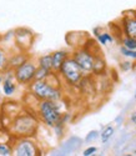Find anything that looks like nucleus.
<instances>
[{"label":"nucleus","instance_id":"nucleus-1","mask_svg":"<svg viewBox=\"0 0 136 156\" xmlns=\"http://www.w3.org/2000/svg\"><path fill=\"white\" fill-rule=\"evenodd\" d=\"M38 116L48 127H54L63 118V110L59 101L52 100H38L36 108Z\"/></svg>","mask_w":136,"mask_h":156},{"label":"nucleus","instance_id":"nucleus-2","mask_svg":"<svg viewBox=\"0 0 136 156\" xmlns=\"http://www.w3.org/2000/svg\"><path fill=\"white\" fill-rule=\"evenodd\" d=\"M39 127V121L31 114H19L11 121L10 133L16 137H33Z\"/></svg>","mask_w":136,"mask_h":156},{"label":"nucleus","instance_id":"nucleus-3","mask_svg":"<svg viewBox=\"0 0 136 156\" xmlns=\"http://www.w3.org/2000/svg\"><path fill=\"white\" fill-rule=\"evenodd\" d=\"M29 89H30V94L36 100L60 101L63 98L61 89L48 80H34L29 85Z\"/></svg>","mask_w":136,"mask_h":156},{"label":"nucleus","instance_id":"nucleus-4","mask_svg":"<svg viewBox=\"0 0 136 156\" xmlns=\"http://www.w3.org/2000/svg\"><path fill=\"white\" fill-rule=\"evenodd\" d=\"M58 74L63 77V80L70 86H79L80 81L83 80V77L85 76L84 71L81 70V68L77 65V62L74 60V58L71 55L64 61V64L59 69Z\"/></svg>","mask_w":136,"mask_h":156},{"label":"nucleus","instance_id":"nucleus-5","mask_svg":"<svg viewBox=\"0 0 136 156\" xmlns=\"http://www.w3.org/2000/svg\"><path fill=\"white\" fill-rule=\"evenodd\" d=\"M36 70H38V65L31 60H26L25 62L19 65L18 68L13 69V73H14V77L18 84L30 85L35 80Z\"/></svg>","mask_w":136,"mask_h":156},{"label":"nucleus","instance_id":"nucleus-6","mask_svg":"<svg viewBox=\"0 0 136 156\" xmlns=\"http://www.w3.org/2000/svg\"><path fill=\"white\" fill-rule=\"evenodd\" d=\"M71 56L74 60L77 62V65L81 68V70L84 71L85 75L92 74V68H94V59L95 55L91 53L90 50H88L84 46H80L73 51Z\"/></svg>","mask_w":136,"mask_h":156},{"label":"nucleus","instance_id":"nucleus-7","mask_svg":"<svg viewBox=\"0 0 136 156\" xmlns=\"http://www.w3.org/2000/svg\"><path fill=\"white\" fill-rule=\"evenodd\" d=\"M13 155L16 156H35L41 155L36 142L30 137H18L13 147Z\"/></svg>","mask_w":136,"mask_h":156},{"label":"nucleus","instance_id":"nucleus-8","mask_svg":"<svg viewBox=\"0 0 136 156\" xmlns=\"http://www.w3.org/2000/svg\"><path fill=\"white\" fill-rule=\"evenodd\" d=\"M14 39H15V43L16 46L21 50V51H26L29 50L34 43V36L35 34L30 30V29H26V28H18L14 30Z\"/></svg>","mask_w":136,"mask_h":156},{"label":"nucleus","instance_id":"nucleus-9","mask_svg":"<svg viewBox=\"0 0 136 156\" xmlns=\"http://www.w3.org/2000/svg\"><path fill=\"white\" fill-rule=\"evenodd\" d=\"M120 24L125 36L136 39V11L135 10H129L122 12V15L120 18Z\"/></svg>","mask_w":136,"mask_h":156},{"label":"nucleus","instance_id":"nucleus-10","mask_svg":"<svg viewBox=\"0 0 136 156\" xmlns=\"http://www.w3.org/2000/svg\"><path fill=\"white\" fill-rule=\"evenodd\" d=\"M16 80L14 77V73H8L5 76H4V81H3V93L5 96L8 98H11L13 95L15 94L16 91Z\"/></svg>","mask_w":136,"mask_h":156},{"label":"nucleus","instance_id":"nucleus-11","mask_svg":"<svg viewBox=\"0 0 136 156\" xmlns=\"http://www.w3.org/2000/svg\"><path fill=\"white\" fill-rule=\"evenodd\" d=\"M51 56H52V70L58 73L59 69L61 68V65L64 64V61L70 56V54L66 50H58L51 53Z\"/></svg>","mask_w":136,"mask_h":156},{"label":"nucleus","instance_id":"nucleus-12","mask_svg":"<svg viewBox=\"0 0 136 156\" xmlns=\"http://www.w3.org/2000/svg\"><path fill=\"white\" fill-rule=\"evenodd\" d=\"M95 55V59H94V68H92V74L94 75H104L105 71H106V61L102 56V53L99 51V53L94 54Z\"/></svg>","mask_w":136,"mask_h":156},{"label":"nucleus","instance_id":"nucleus-13","mask_svg":"<svg viewBox=\"0 0 136 156\" xmlns=\"http://www.w3.org/2000/svg\"><path fill=\"white\" fill-rule=\"evenodd\" d=\"M26 60H29V58L26 56L24 53H21V50H20V53L14 54L8 60V68L9 69H15V68L19 66V65H21L23 62H25Z\"/></svg>","mask_w":136,"mask_h":156},{"label":"nucleus","instance_id":"nucleus-14","mask_svg":"<svg viewBox=\"0 0 136 156\" xmlns=\"http://www.w3.org/2000/svg\"><path fill=\"white\" fill-rule=\"evenodd\" d=\"M95 37H96L99 45H101V46H107L109 44H111V43H114L116 40L115 36L110 31H104V30L98 36H95Z\"/></svg>","mask_w":136,"mask_h":156},{"label":"nucleus","instance_id":"nucleus-15","mask_svg":"<svg viewBox=\"0 0 136 156\" xmlns=\"http://www.w3.org/2000/svg\"><path fill=\"white\" fill-rule=\"evenodd\" d=\"M115 134V127L113 125H107L102 129V131L100 133V139H101V142L102 144H107L110 139L114 136Z\"/></svg>","mask_w":136,"mask_h":156},{"label":"nucleus","instance_id":"nucleus-16","mask_svg":"<svg viewBox=\"0 0 136 156\" xmlns=\"http://www.w3.org/2000/svg\"><path fill=\"white\" fill-rule=\"evenodd\" d=\"M38 66L48 69V70H52V56H51V54H45L43 56H40L38 59Z\"/></svg>","mask_w":136,"mask_h":156},{"label":"nucleus","instance_id":"nucleus-17","mask_svg":"<svg viewBox=\"0 0 136 156\" xmlns=\"http://www.w3.org/2000/svg\"><path fill=\"white\" fill-rule=\"evenodd\" d=\"M55 71L52 70H48V69H44V68H40L38 66V70H36V75H35V80H49L50 77L52 76V74Z\"/></svg>","mask_w":136,"mask_h":156},{"label":"nucleus","instance_id":"nucleus-18","mask_svg":"<svg viewBox=\"0 0 136 156\" xmlns=\"http://www.w3.org/2000/svg\"><path fill=\"white\" fill-rule=\"evenodd\" d=\"M120 45L125 46L130 50H136V39L135 37H130V36H124L121 39Z\"/></svg>","mask_w":136,"mask_h":156},{"label":"nucleus","instance_id":"nucleus-19","mask_svg":"<svg viewBox=\"0 0 136 156\" xmlns=\"http://www.w3.org/2000/svg\"><path fill=\"white\" fill-rule=\"evenodd\" d=\"M13 155V147L5 141H0V156H10Z\"/></svg>","mask_w":136,"mask_h":156},{"label":"nucleus","instance_id":"nucleus-20","mask_svg":"<svg viewBox=\"0 0 136 156\" xmlns=\"http://www.w3.org/2000/svg\"><path fill=\"white\" fill-rule=\"evenodd\" d=\"M120 54L124 56V58H127V59H132V60H136V50H130L125 46H120Z\"/></svg>","mask_w":136,"mask_h":156},{"label":"nucleus","instance_id":"nucleus-21","mask_svg":"<svg viewBox=\"0 0 136 156\" xmlns=\"http://www.w3.org/2000/svg\"><path fill=\"white\" fill-rule=\"evenodd\" d=\"M119 68L121 71H124V73H127L130 70L134 69V62H131L130 60H124V61H120L119 64Z\"/></svg>","mask_w":136,"mask_h":156},{"label":"nucleus","instance_id":"nucleus-22","mask_svg":"<svg viewBox=\"0 0 136 156\" xmlns=\"http://www.w3.org/2000/svg\"><path fill=\"white\" fill-rule=\"evenodd\" d=\"M8 56L5 54L4 49L0 46V70H4L5 68H8Z\"/></svg>","mask_w":136,"mask_h":156},{"label":"nucleus","instance_id":"nucleus-23","mask_svg":"<svg viewBox=\"0 0 136 156\" xmlns=\"http://www.w3.org/2000/svg\"><path fill=\"white\" fill-rule=\"evenodd\" d=\"M100 136V133L98 131V130H91V131L85 136V142H92V141H95L98 137Z\"/></svg>","mask_w":136,"mask_h":156},{"label":"nucleus","instance_id":"nucleus-24","mask_svg":"<svg viewBox=\"0 0 136 156\" xmlns=\"http://www.w3.org/2000/svg\"><path fill=\"white\" fill-rule=\"evenodd\" d=\"M98 152V147H95V146H89L86 147L84 151H83V155L84 156H92Z\"/></svg>","mask_w":136,"mask_h":156},{"label":"nucleus","instance_id":"nucleus-25","mask_svg":"<svg viewBox=\"0 0 136 156\" xmlns=\"http://www.w3.org/2000/svg\"><path fill=\"white\" fill-rule=\"evenodd\" d=\"M102 30H104L102 27H95V28L92 29V34H94V36H98Z\"/></svg>","mask_w":136,"mask_h":156},{"label":"nucleus","instance_id":"nucleus-26","mask_svg":"<svg viewBox=\"0 0 136 156\" xmlns=\"http://www.w3.org/2000/svg\"><path fill=\"white\" fill-rule=\"evenodd\" d=\"M136 120V111H134V112H131L130 114V121L131 122H134Z\"/></svg>","mask_w":136,"mask_h":156},{"label":"nucleus","instance_id":"nucleus-27","mask_svg":"<svg viewBox=\"0 0 136 156\" xmlns=\"http://www.w3.org/2000/svg\"><path fill=\"white\" fill-rule=\"evenodd\" d=\"M3 81H4V76H2V75H0V87L3 86Z\"/></svg>","mask_w":136,"mask_h":156},{"label":"nucleus","instance_id":"nucleus-28","mask_svg":"<svg viewBox=\"0 0 136 156\" xmlns=\"http://www.w3.org/2000/svg\"><path fill=\"white\" fill-rule=\"evenodd\" d=\"M134 69H136V62H135V64H134Z\"/></svg>","mask_w":136,"mask_h":156},{"label":"nucleus","instance_id":"nucleus-29","mask_svg":"<svg viewBox=\"0 0 136 156\" xmlns=\"http://www.w3.org/2000/svg\"><path fill=\"white\" fill-rule=\"evenodd\" d=\"M132 124H134V125H135V126H136V120H135V121H134V122H132Z\"/></svg>","mask_w":136,"mask_h":156},{"label":"nucleus","instance_id":"nucleus-30","mask_svg":"<svg viewBox=\"0 0 136 156\" xmlns=\"http://www.w3.org/2000/svg\"><path fill=\"white\" fill-rule=\"evenodd\" d=\"M134 155H136V150H134Z\"/></svg>","mask_w":136,"mask_h":156},{"label":"nucleus","instance_id":"nucleus-31","mask_svg":"<svg viewBox=\"0 0 136 156\" xmlns=\"http://www.w3.org/2000/svg\"><path fill=\"white\" fill-rule=\"evenodd\" d=\"M134 98H135V99H136V93H135V96H134Z\"/></svg>","mask_w":136,"mask_h":156},{"label":"nucleus","instance_id":"nucleus-32","mask_svg":"<svg viewBox=\"0 0 136 156\" xmlns=\"http://www.w3.org/2000/svg\"><path fill=\"white\" fill-rule=\"evenodd\" d=\"M0 39H2V36H0Z\"/></svg>","mask_w":136,"mask_h":156},{"label":"nucleus","instance_id":"nucleus-33","mask_svg":"<svg viewBox=\"0 0 136 156\" xmlns=\"http://www.w3.org/2000/svg\"><path fill=\"white\" fill-rule=\"evenodd\" d=\"M135 11H136V10H135Z\"/></svg>","mask_w":136,"mask_h":156}]
</instances>
